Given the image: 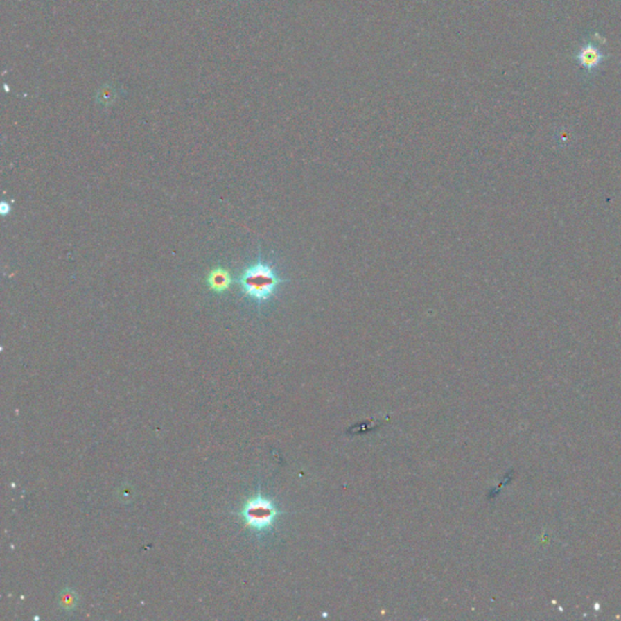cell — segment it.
<instances>
[{"mask_svg": "<svg viewBox=\"0 0 621 621\" xmlns=\"http://www.w3.org/2000/svg\"><path fill=\"white\" fill-rule=\"evenodd\" d=\"M238 283L244 295L261 305L273 297L277 289L286 283V279L279 277L274 267L259 259L243 271Z\"/></svg>", "mask_w": 621, "mask_h": 621, "instance_id": "1", "label": "cell"}, {"mask_svg": "<svg viewBox=\"0 0 621 621\" xmlns=\"http://www.w3.org/2000/svg\"><path fill=\"white\" fill-rule=\"evenodd\" d=\"M238 516L244 521L247 527L257 533L266 532L276 522L278 509L271 500L262 496L260 493L247 500L243 505Z\"/></svg>", "mask_w": 621, "mask_h": 621, "instance_id": "2", "label": "cell"}, {"mask_svg": "<svg viewBox=\"0 0 621 621\" xmlns=\"http://www.w3.org/2000/svg\"><path fill=\"white\" fill-rule=\"evenodd\" d=\"M232 276L231 273L223 268V267H215L213 268L207 278L209 288L215 292H225L229 289V286L232 284Z\"/></svg>", "mask_w": 621, "mask_h": 621, "instance_id": "3", "label": "cell"}, {"mask_svg": "<svg viewBox=\"0 0 621 621\" xmlns=\"http://www.w3.org/2000/svg\"><path fill=\"white\" fill-rule=\"evenodd\" d=\"M603 53L593 46L592 44H587L585 46L580 49V51L577 53V61L581 64L582 67L586 68L588 71H592L593 68L598 67L603 61Z\"/></svg>", "mask_w": 621, "mask_h": 621, "instance_id": "4", "label": "cell"}]
</instances>
